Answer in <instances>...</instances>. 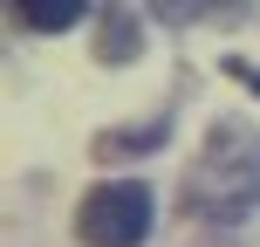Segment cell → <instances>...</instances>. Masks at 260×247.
<instances>
[{"label": "cell", "mask_w": 260, "mask_h": 247, "mask_svg": "<svg viewBox=\"0 0 260 247\" xmlns=\"http://www.w3.org/2000/svg\"><path fill=\"white\" fill-rule=\"evenodd\" d=\"M21 7V21L27 28H41V35H62V28H76L82 21V7L89 0H14Z\"/></svg>", "instance_id": "2"}, {"label": "cell", "mask_w": 260, "mask_h": 247, "mask_svg": "<svg viewBox=\"0 0 260 247\" xmlns=\"http://www.w3.org/2000/svg\"><path fill=\"white\" fill-rule=\"evenodd\" d=\"M76 234L89 247H137L151 234V185H137V179L96 185V193L82 199V213H76Z\"/></svg>", "instance_id": "1"}, {"label": "cell", "mask_w": 260, "mask_h": 247, "mask_svg": "<svg viewBox=\"0 0 260 247\" xmlns=\"http://www.w3.org/2000/svg\"><path fill=\"white\" fill-rule=\"evenodd\" d=\"M233 76H240V83H247V90L260 96V69H253V62H233Z\"/></svg>", "instance_id": "3"}]
</instances>
